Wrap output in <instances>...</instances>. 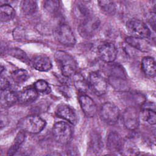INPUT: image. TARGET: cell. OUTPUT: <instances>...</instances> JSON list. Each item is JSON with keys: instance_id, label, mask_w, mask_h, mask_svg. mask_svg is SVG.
<instances>
[{"instance_id": "1", "label": "cell", "mask_w": 156, "mask_h": 156, "mask_svg": "<svg viewBox=\"0 0 156 156\" xmlns=\"http://www.w3.org/2000/svg\"><path fill=\"white\" fill-rule=\"evenodd\" d=\"M55 58L58 64L61 72L64 76H73L77 72V62L69 54L64 51H58L56 52Z\"/></svg>"}, {"instance_id": "2", "label": "cell", "mask_w": 156, "mask_h": 156, "mask_svg": "<svg viewBox=\"0 0 156 156\" xmlns=\"http://www.w3.org/2000/svg\"><path fill=\"white\" fill-rule=\"evenodd\" d=\"M46 124V121L40 116L32 115L23 118L18 124L19 128L30 133L37 134L41 132Z\"/></svg>"}, {"instance_id": "3", "label": "cell", "mask_w": 156, "mask_h": 156, "mask_svg": "<svg viewBox=\"0 0 156 156\" xmlns=\"http://www.w3.org/2000/svg\"><path fill=\"white\" fill-rule=\"evenodd\" d=\"M52 135L55 140L62 144L68 143L73 136L71 126L64 121L57 122L52 128Z\"/></svg>"}, {"instance_id": "4", "label": "cell", "mask_w": 156, "mask_h": 156, "mask_svg": "<svg viewBox=\"0 0 156 156\" xmlns=\"http://www.w3.org/2000/svg\"><path fill=\"white\" fill-rule=\"evenodd\" d=\"M127 31L132 37L146 39L151 37V32L147 26L141 20L132 18L126 23Z\"/></svg>"}, {"instance_id": "5", "label": "cell", "mask_w": 156, "mask_h": 156, "mask_svg": "<svg viewBox=\"0 0 156 156\" xmlns=\"http://www.w3.org/2000/svg\"><path fill=\"white\" fill-rule=\"evenodd\" d=\"M55 39L61 44L67 46H72L76 43V38L70 27L66 24L59 25L54 30Z\"/></svg>"}, {"instance_id": "6", "label": "cell", "mask_w": 156, "mask_h": 156, "mask_svg": "<svg viewBox=\"0 0 156 156\" xmlns=\"http://www.w3.org/2000/svg\"><path fill=\"white\" fill-rule=\"evenodd\" d=\"M100 26V21L98 17L89 16L83 20L79 25L78 30L83 38H90L97 32Z\"/></svg>"}, {"instance_id": "7", "label": "cell", "mask_w": 156, "mask_h": 156, "mask_svg": "<svg viewBox=\"0 0 156 156\" xmlns=\"http://www.w3.org/2000/svg\"><path fill=\"white\" fill-rule=\"evenodd\" d=\"M88 83L91 91L98 96L104 94L107 90L106 80L98 72L90 73L88 78Z\"/></svg>"}, {"instance_id": "8", "label": "cell", "mask_w": 156, "mask_h": 156, "mask_svg": "<svg viewBox=\"0 0 156 156\" xmlns=\"http://www.w3.org/2000/svg\"><path fill=\"white\" fill-rule=\"evenodd\" d=\"M118 107L112 102H105L101 107L100 116L107 124L113 125L116 123L119 117Z\"/></svg>"}, {"instance_id": "9", "label": "cell", "mask_w": 156, "mask_h": 156, "mask_svg": "<svg viewBox=\"0 0 156 156\" xmlns=\"http://www.w3.org/2000/svg\"><path fill=\"white\" fill-rule=\"evenodd\" d=\"M118 50L112 42H104L101 43L98 48V54L104 62H113L116 58Z\"/></svg>"}, {"instance_id": "10", "label": "cell", "mask_w": 156, "mask_h": 156, "mask_svg": "<svg viewBox=\"0 0 156 156\" xmlns=\"http://www.w3.org/2000/svg\"><path fill=\"white\" fill-rule=\"evenodd\" d=\"M122 121L124 126L128 130L136 129L139 126V114L136 108L127 107L122 114Z\"/></svg>"}, {"instance_id": "11", "label": "cell", "mask_w": 156, "mask_h": 156, "mask_svg": "<svg viewBox=\"0 0 156 156\" xmlns=\"http://www.w3.org/2000/svg\"><path fill=\"white\" fill-rule=\"evenodd\" d=\"M55 115L69 123L75 125L77 122V116L74 110L66 104H60L55 110Z\"/></svg>"}, {"instance_id": "12", "label": "cell", "mask_w": 156, "mask_h": 156, "mask_svg": "<svg viewBox=\"0 0 156 156\" xmlns=\"http://www.w3.org/2000/svg\"><path fill=\"white\" fill-rule=\"evenodd\" d=\"M80 107L87 117H93L97 112V107L94 101L88 95L82 94L79 97Z\"/></svg>"}, {"instance_id": "13", "label": "cell", "mask_w": 156, "mask_h": 156, "mask_svg": "<svg viewBox=\"0 0 156 156\" xmlns=\"http://www.w3.org/2000/svg\"><path fill=\"white\" fill-rule=\"evenodd\" d=\"M122 144L123 141L118 133L113 131L108 133L107 138V148L110 152H121Z\"/></svg>"}, {"instance_id": "14", "label": "cell", "mask_w": 156, "mask_h": 156, "mask_svg": "<svg viewBox=\"0 0 156 156\" xmlns=\"http://www.w3.org/2000/svg\"><path fill=\"white\" fill-rule=\"evenodd\" d=\"M31 65L37 70L48 71L52 68V63L49 58L44 55H38L31 60Z\"/></svg>"}, {"instance_id": "15", "label": "cell", "mask_w": 156, "mask_h": 156, "mask_svg": "<svg viewBox=\"0 0 156 156\" xmlns=\"http://www.w3.org/2000/svg\"><path fill=\"white\" fill-rule=\"evenodd\" d=\"M38 93L34 87L25 88L17 94L18 101L22 104L31 103L36 100Z\"/></svg>"}, {"instance_id": "16", "label": "cell", "mask_w": 156, "mask_h": 156, "mask_svg": "<svg viewBox=\"0 0 156 156\" xmlns=\"http://www.w3.org/2000/svg\"><path fill=\"white\" fill-rule=\"evenodd\" d=\"M18 101V94L8 90H1V105L2 107H9Z\"/></svg>"}, {"instance_id": "17", "label": "cell", "mask_w": 156, "mask_h": 156, "mask_svg": "<svg viewBox=\"0 0 156 156\" xmlns=\"http://www.w3.org/2000/svg\"><path fill=\"white\" fill-rule=\"evenodd\" d=\"M126 42L132 47L143 52H148L151 50L149 43L144 38L130 36L126 38Z\"/></svg>"}, {"instance_id": "18", "label": "cell", "mask_w": 156, "mask_h": 156, "mask_svg": "<svg viewBox=\"0 0 156 156\" xmlns=\"http://www.w3.org/2000/svg\"><path fill=\"white\" fill-rule=\"evenodd\" d=\"M141 69L149 77H154L156 73L155 62L153 57H144L141 60Z\"/></svg>"}, {"instance_id": "19", "label": "cell", "mask_w": 156, "mask_h": 156, "mask_svg": "<svg viewBox=\"0 0 156 156\" xmlns=\"http://www.w3.org/2000/svg\"><path fill=\"white\" fill-rule=\"evenodd\" d=\"M73 82L76 90L80 93H85L89 87L88 81L79 73L76 72L73 76Z\"/></svg>"}, {"instance_id": "20", "label": "cell", "mask_w": 156, "mask_h": 156, "mask_svg": "<svg viewBox=\"0 0 156 156\" xmlns=\"http://www.w3.org/2000/svg\"><path fill=\"white\" fill-rule=\"evenodd\" d=\"M15 16L14 9L9 4H3L0 7V20L1 22L11 21Z\"/></svg>"}, {"instance_id": "21", "label": "cell", "mask_w": 156, "mask_h": 156, "mask_svg": "<svg viewBox=\"0 0 156 156\" xmlns=\"http://www.w3.org/2000/svg\"><path fill=\"white\" fill-rule=\"evenodd\" d=\"M21 12L25 15H29L34 13L37 9V4L35 1L24 0L20 4Z\"/></svg>"}, {"instance_id": "22", "label": "cell", "mask_w": 156, "mask_h": 156, "mask_svg": "<svg viewBox=\"0 0 156 156\" xmlns=\"http://www.w3.org/2000/svg\"><path fill=\"white\" fill-rule=\"evenodd\" d=\"M25 140V133L24 131L21 130L16 135L11 147L7 151V155H13L18 150L20 146Z\"/></svg>"}, {"instance_id": "23", "label": "cell", "mask_w": 156, "mask_h": 156, "mask_svg": "<svg viewBox=\"0 0 156 156\" xmlns=\"http://www.w3.org/2000/svg\"><path fill=\"white\" fill-rule=\"evenodd\" d=\"M11 78L15 83L17 84H21L28 79L29 74L25 69H18L12 73Z\"/></svg>"}, {"instance_id": "24", "label": "cell", "mask_w": 156, "mask_h": 156, "mask_svg": "<svg viewBox=\"0 0 156 156\" xmlns=\"http://www.w3.org/2000/svg\"><path fill=\"white\" fill-rule=\"evenodd\" d=\"M140 115L141 118L147 122L149 124L154 125L155 124L156 122V114L155 110L149 108L143 107L141 112Z\"/></svg>"}, {"instance_id": "25", "label": "cell", "mask_w": 156, "mask_h": 156, "mask_svg": "<svg viewBox=\"0 0 156 156\" xmlns=\"http://www.w3.org/2000/svg\"><path fill=\"white\" fill-rule=\"evenodd\" d=\"M121 152L126 155H135L140 152L136 145L131 142H123Z\"/></svg>"}, {"instance_id": "26", "label": "cell", "mask_w": 156, "mask_h": 156, "mask_svg": "<svg viewBox=\"0 0 156 156\" xmlns=\"http://www.w3.org/2000/svg\"><path fill=\"white\" fill-rule=\"evenodd\" d=\"M99 7L105 14L113 15L116 11V7L113 1H98Z\"/></svg>"}, {"instance_id": "27", "label": "cell", "mask_w": 156, "mask_h": 156, "mask_svg": "<svg viewBox=\"0 0 156 156\" xmlns=\"http://www.w3.org/2000/svg\"><path fill=\"white\" fill-rule=\"evenodd\" d=\"M89 147L94 152H99L102 149V141L101 136L98 133H93L91 136Z\"/></svg>"}, {"instance_id": "28", "label": "cell", "mask_w": 156, "mask_h": 156, "mask_svg": "<svg viewBox=\"0 0 156 156\" xmlns=\"http://www.w3.org/2000/svg\"><path fill=\"white\" fill-rule=\"evenodd\" d=\"M60 2L55 0H49L44 2V8L49 13H56L60 8Z\"/></svg>"}, {"instance_id": "29", "label": "cell", "mask_w": 156, "mask_h": 156, "mask_svg": "<svg viewBox=\"0 0 156 156\" xmlns=\"http://www.w3.org/2000/svg\"><path fill=\"white\" fill-rule=\"evenodd\" d=\"M34 87L38 93L47 94L50 92V87L48 83L43 80H38L35 83Z\"/></svg>"}, {"instance_id": "30", "label": "cell", "mask_w": 156, "mask_h": 156, "mask_svg": "<svg viewBox=\"0 0 156 156\" xmlns=\"http://www.w3.org/2000/svg\"><path fill=\"white\" fill-rule=\"evenodd\" d=\"M13 35L15 40H21L24 37V30L21 27H18L14 29Z\"/></svg>"}, {"instance_id": "31", "label": "cell", "mask_w": 156, "mask_h": 156, "mask_svg": "<svg viewBox=\"0 0 156 156\" xmlns=\"http://www.w3.org/2000/svg\"><path fill=\"white\" fill-rule=\"evenodd\" d=\"M10 54L13 56L17 57L18 59H24V61H26V59H27L26 58L27 56H26V54L20 49L14 48V49H12Z\"/></svg>"}, {"instance_id": "32", "label": "cell", "mask_w": 156, "mask_h": 156, "mask_svg": "<svg viewBox=\"0 0 156 156\" xmlns=\"http://www.w3.org/2000/svg\"><path fill=\"white\" fill-rule=\"evenodd\" d=\"M10 83L9 80L1 74V90H8L10 87Z\"/></svg>"}]
</instances>
